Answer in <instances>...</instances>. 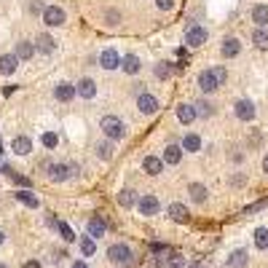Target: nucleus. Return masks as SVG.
<instances>
[{"label":"nucleus","mask_w":268,"mask_h":268,"mask_svg":"<svg viewBox=\"0 0 268 268\" xmlns=\"http://www.w3.org/2000/svg\"><path fill=\"white\" fill-rule=\"evenodd\" d=\"M57 231L62 233V239H65V241H75V233H73V228H70L67 223H62V220H57Z\"/></svg>","instance_id":"nucleus-35"},{"label":"nucleus","mask_w":268,"mask_h":268,"mask_svg":"<svg viewBox=\"0 0 268 268\" xmlns=\"http://www.w3.org/2000/svg\"><path fill=\"white\" fill-rule=\"evenodd\" d=\"M151 252H153V255H159V257H167L172 249L167 247V244H151Z\"/></svg>","instance_id":"nucleus-38"},{"label":"nucleus","mask_w":268,"mask_h":268,"mask_svg":"<svg viewBox=\"0 0 268 268\" xmlns=\"http://www.w3.org/2000/svg\"><path fill=\"white\" fill-rule=\"evenodd\" d=\"M81 252H83L86 257H91L94 252H97V244H94L91 236H81Z\"/></svg>","instance_id":"nucleus-33"},{"label":"nucleus","mask_w":268,"mask_h":268,"mask_svg":"<svg viewBox=\"0 0 268 268\" xmlns=\"http://www.w3.org/2000/svg\"><path fill=\"white\" fill-rule=\"evenodd\" d=\"M17 67H19V57H17V54H3V57H0V73H3V75H14V73H17Z\"/></svg>","instance_id":"nucleus-13"},{"label":"nucleus","mask_w":268,"mask_h":268,"mask_svg":"<svg viewBox=\"0 0 268 268\" xmlns=\"http://www.w3.org/2000/svg\"><path fill=\"white\" fill-rule=\"evenodd\" d=\"M14 196H17V201H22L25 207H30V209H38V196H33V193L27 191V188H25V191H17Z\"/></svg>","instance_id":"nucleus-28"},{"label":"nucleus","mask_w":268,"mask_h":268,"mask_svg":"<svg viewBox=\"0 0 268 268\" xmlns=\"http://www.w3.org/2000/svg\"><path fill=\"white\" fill-rule=\"evenodd\" d=\"M233 113L239 121H252L255 118V105H252V99H239L233 105Z\"/></svg>","instance_id":"nucleus-8"},{"label":"nucleus","mask_w":268,"mask_h":268,"mask_svg":"<svg viewBox=\"0 0 268 268\" xmlns=\"http://www.w3.org/2000/svg\"><path fill=\"white\" fill-rule=\"evenodd\" d=\"M54 49H57V41L49 35V33H43V35H38V51H43V54H51Z\"/></svg>","instance_id":"nucleus-27"},{"label":"nucleus","mask_w":268,"mask_h":268,"mask_svg":"<svg viewBox=\"0 0 268 268\" xmlns=\"http://www.w3.org/2000/svg\"><path fill=\"white\" fill-rule=\"evenodd\" d=\"M220 51H223V57L225 59H233V57H239V51H241V43H239V38H225L223 46H220Z\"/></svg>","instance_id":"nucleus-14"},{"label":"nucleus","mask_w":268,"mask_h":268,"mask_svg":"<svg viewBox=\"0 0 268 268\" xmlns=\"http://www.w3.org/2000/svg\"><path fill=\"white\" fill-rule=\"evenodd\" d=\"M263 172H265V175H268V153L263 156Z\"/></svg>","instance_id":"nucleus-48"},{"label":"nucleus","mask_w":268,"mask_h":268,"mask_svg":"<svg viewBox=\"0 0 268 268\" xmlns=\"http://www.w3.org/2000/svg\"><path fill=\"white\" fill-rule=\"evenodd\" d=\"M143 169L148 172V175H161L164 172V159H156V156H145V161H143Z\"/></svg>","instance_id":"nucleus-16"},{"label":"nucleus","mask_w":268,"mask_h":268,"mask_svg":"<svg viewBox=\"0 0 268 268\" xmlns=\"http://www.w3.org/2000/svg\"><path fill=\"white\" fill-rule=\"evenodd\" d=\"M167 215L175 220V223H188V217H191V215H188V207H185V204H180V201L169 204V207H167Z\"/></svg>","instance_id":"nucleus-12"},{"label":"nucleus","mask_w":268,"mask_h":268,"mask_svg":"<svg viewBox=\"0 0 268 268\" xmlns=\"http://www.w3.org/2000/svg\"><path fill=\"white\" fill-rule=\"evenodd\" d=\"M118 19H121L118 11H107V25H118Z\"/></svg>","instance_id":"nucleus-43"},{"label":"nucleus","mask_w":268,"mask_h":268,"mask_svg":"<svg viewBox=\"0 0 268 268\" xmlns=\"http://www.w3.org/2000/svg\"><path fill=\"white\" fill-rule=\"evenodd\" d=\"M172 73H175V67L169 65V62H159V65H156V78H172Z\"/></svg>","instance_id":"nucleus-34"},{"label":"nucleus","mask_w":268,"mask_h":268,"mask_svg":"<svg viewBox=\"0 0 268 268\" xmlns=\"http://www.w3.org/2000/svg\"><path fill=\"white\" fill-rule=\"evenodd\" d=\"M11 148L17 156H27L30 151H33V143H30V137H25V134H19V137L11 140Z\"/></svg>","instance_id":"nucleus-15"},{"label":"nucleus","mask_w":268,"mask_h":268,"mask_svg":"<svg viewBox=\"0 0 268 268\" xmlns=\"http://www.w3.org/2000/svg\"><path fill=\"white\" fill-rule=\"evenodd\" d=\"M207 38H209V33H207L204 27L191 25V27H188V33H185V43L191 46V49H199V46L207 43Z\"/></svg>","instance_id":"nucleus-2"},{"label":"nucleus","mask_w":268,"mask_h":268,"mask_svg":"<svg viewBox=\"0 0 268 268\" xmlns=\"http://www.w3.org/2000/svg\"><path fill=\"white\" fill-rule=\"evenodd\" d=\"M75 91H78V94H81V97H83V99H91V97H94V94H97V83H94V81H91V78H83V81H81V83H78V86H75Z\"/></svg>","instance_id":"nucleus-20"},{"label":"nucleus","mask_w":268,"mask_h":268,"mask_svg":"<svg viewBox=\"0 0 268 268\" xmlns=\"http://www.w3.org/2000/svg\"><path fill=\"white\" fill-rule=\"evenodd\" d=\"M252 43H255V49H260V51H268V30L257 27L255 33H252Z\"/></svg>","instance_id":"nucleus-24"},{"label":"nucleus","mask_w":268,"mask_h":268,"mask_svg":"<svg viewBox=\"0 0 268 268\" xmlns=\"http://www.w3.org/2000/svg\"><path fill=\"white\" fill-rule=\"evenodd\" d=\"M188 268H209L207 263H204V260H196V263H191V265H188Z\"/></svg>","instance_id":"nucleus-46"},{"label":"nucleus","mask_w":268,"mask_h":268,"mask_svg":"<svg viewBox=\"0 0 268 268\" xmlns=\"http://www.w3.org/2000/svg\"><path fill=\"white\" fill-rule=\"evenodd\" d=\"M247 263H249V252L247 249H233L231 255H228V260H225L228 268H244Z\"/></svg>","instance_id":"nucleus-10"},{"label":"nucleus","mask_w":268,"mask_h":268,"mask_svg":"<svg viewBox=\"0 0 268 268\" xmlns=\"http://www.w3.org/2000/svg\"><path fill=\"white\" fill-rule=\"evenodd\" d=\"M99 65L105 67V70H115V67H121V57H118V51L105 49V51L99 54Z\"/></svg>","instance_id":"nucleus-11"},{"label":"nucleus","mask_w":268,"mask_h":268,"mask_svg":"<svg viewBox=\"0 0 268 268\" xmlns=\"http://www.w3.org/2000/svg\"><path fill=\"white\" fill-rule=\"evenodd\" d=\"M215 70V75H217V81H220V86H223L225 81H228V70L223 67V65H217V67H212Z\"/></svg>","instance_id":"nucleus-40"},{"label":"nucleus","mask_w":268,"mask_h":268,"mask_svg":"<svg viewBox=\"0 0 268 268\" xmlns=\"http://www.w3.org/2000/svg\"><path fill=\"white\" fill-rule=\"evenodd\" d=\"M30 11H35V14H38V11H46V6L41 3V0H38V3H33V6H30Z\"/></svg>","instance_id":"nucleus-44"},{"label":"nucleus","mask_w":268,"mask_h":268,"mask_svg":"<svg viewBox=\"0 0 268 268\" xmlns=\"http://www.w3.org/2000/svg\"><path fill=\"white\" fill-rule=\"evenodd\" d=\"M137 107H140V113H145V115H153L156 110H159V99L153 97V94H148V91H143L137 97Z\"/></svg>","instance_id":"nucleus-7"},{"label":"nucleus","mask_w":268,"mask_h":268,"mask_svg":"<svg viewBox=\"0 0 268 268\" xmlns=\"http://www.w3.org/2000/svg\"><path fill=\"white\" fill-rule=\"evenodd\" d=\"M121 67H123V73H129V75H134V73H140V57H134V54H126V57L121 59Z\"/></svg>","instance_id":"nucleus-23"},{"label":"nucleus","mask_w":268,"mask_h":268,"mask_svg":"<svg viewBox=\"0 0 268 268\" xmlns=\"http://www.w3.org/2000/svg\"><path fill=\"white\" fill-rule=\"evenodd\" d=\"M199 89L204 94H212V91H217L220 89V81H217V75H215V70H201L199 73Z\"/></svg>","instance_id":"nucleus-4"},{"label":"nucleus","mask_w":268,"mask_h":268,"mask_svg":"<svg viewBox=\"0 0 268 268\" xmlns=\"http://www.w3.org/2000/svg\"><path fill=\"white\" fill-rule=\"evenodd\" d=\"M3 241H6V233H3V231H0V244H3Z\"/></svg>","instance_id":"nucleus-49"},{"label":"nucleus","mask_w":268,"mask_h":268,"mask_svg":"<svg viewBox=\"0 0 268 268\" xmlns=\"http://www.w3.org/2000/svg\"><path fill=\"white\" fill-rule=\"evenodd\" d=\"M99 129H102V134L110 140V143H118V140H123V121L121 118H115V115H105L99 121Z\"/></svg>","instance_id":"nucleus-1"},{"label":"nucleus","mask_w":268,"mask_h":268,"mask_svg":"<svg viewBox=\"0 0 268 268\" xmlns=\"http://www.w3.org/2000/svg\"><path fill=\"white\" fill-rule=\"evenodd\" d=\"M137 209L143 212L145 217H153V215H159L161 204H159V199H156V196L145 193V196H140V199H137Z\"/></svg>","instance_id":"nucleus-3"},{"label":"nucleus","mask_w":268,"mask_h":268,"mask_svg":"<svg viewBox=\"0 0 268 268\" xmlns=\"http://www.w3.org/2000/svg\"><path fill=\"white\" fill-rule=\"evenodd\" d=\"M46 169H49V180H51V183H62V180L70 177V167H67V164H46Z\"/></svg>","instance_id":"nucleus-9"},{"label":"nucleus","mask_w":268,"mask_h":268,"mask_svg":"<svg viewBox=\"0 0 268 268\" xmlns=\"http://www.w3.org/2000/svg\"><path fill=\"white\" fill-rule=\"evenodd\" d=\"M105 231H107V223L102 217H91L89 220V236H91V239H102Z\"/></svg>","instance_id":"nucleus-19"},{"label":"nucleus","mask_w":268,"mask_h":268,"mask_svg":"<svg viewBox=\"0 0 268 268\" xmlns=\"http://www.w3.org/2000/svg\"><path fill=\"white\" fill-rule=\"evenodd\" d=\"M75 94H78V91H75L73 83H59L57 89H54V97H57L59 102H70V99L75 97Z\"/></svg>","instance_id":"nucleus-18"},{"label":"nucleus","mask_w":268,"mask_h":268,"mask_svg":"<svg viewBox=\"0 0 268 268\" xmlns=\"http://www.w3.org/2000/svg\"><path fill=\"white\" fill-rule=\"evenodd\" d=\"M177 118H180V123H193L199 115H196L193 105H177Z\"/></svg>","instance_id":"nucleus-22"},{"label":"nucleus","mask_w":268,"mask_h":268,"mask_svg":"<svg viewBox=\"0 0 268 268\" xmlns=\"http://www.w3.org/2000/svg\"><path fill=\"white\" fill-rule=\"evenodd\" d=\"M73 268H89V265H86L83 260H75V263H73Z\"/></svg>","instance_id":"nucleus-47"},{"label":"nucleus","mask_w":268,"mask_h":268,"mask_svg":"<svg viewBox=\"0 0 268 268\" xmlns=\"http://www.w3.org/2000/svg\"><path fill=\"white\" fill-rule=\"evenodd\" d=\"M252 236H255V247H257L260 252L268 249V228L260 225V228H255V233H252Z\"/></svg>","instance_id":"nucleus-29"},{"label":"nucleus","mask_w":268,"mask_h":268,"mask_svg":"<svg viewBox=\"0 0 268 268\" xmlns=\"http://www.w3.org/2000/svg\"><path fill=\"white\" fill-rule=\"evenodd\" d=\"M25 268H43V265L38 263V260H27V263H25Z\"/></svg>","instance_id":"nucleus-45"},{"label":"nucleus","mask_w":268,"mask_h":268,"mask_svg":"<svg viewBox=\"0 0 268 268\" xmlns=\"http://www.w3.org/2000/svg\"><path fill=\"white\" fill-rule=\"evenodd\" d=\"M156 6H159L161 11H169L172 6H175V0H156Z\"/></svg>","instance_id":"nucleus-41"},{"label":"nucleus","mask_w":268,"mask_h":268,"mask_svg":"<svg viewBox=\"0 0 268 268\" xmlns=\"http://www.w3.org/2000/svg\"><path fill=\"white\" fill-rule=\"evenodd\" d=\"M180 159H183V148L169 145L167 151H164V164H169V167H175V164H180Z\"/></svg>","instance_id":"nucleus-25"},{"label":"nucleus","mask_w":268,"mask_h":268,"mask_svg":"<svg viewBox=\"0 0 268 268\" xmlns=\"http://www.w3.org/2000/svg\"><path fill=\"white\" fill-rule=\"evenodd\" d=\"M193 107H196V115H201V118L215 115V105H212V102H207V99H199Z\"/></svg>","instance_id":"nucleus-30"},{"label":"nucleus","mask_w":268,"mask_h":268,"mask_svg":"<svg viewBox=\"0 0 268 268\" xmlns=\"http://www.w3.org/2000/svg\"><path fill=\"white\" fill-rule=\"evenodd\" d=\"M65 11L59 9V6H46V11H43V22L49 27H59V25H65Z\"/></svg>","instance_id":"nucleus-5"},{"label":"nucleus","mask_w":268,"mask_h":268,"mask_svg":"<svg viewBox=\"0 0 268 268\" xmlns=\"http://www.w3.org/2000/svg\"><path fill=\"white\" fill-rule=\"evenodd\" d=\"M252 22H255L257 27H265L268 25V6L265 3L252 6Z\"/></svg>","instance_id":"nucleus-17"},{"label":"nucleus","mask_w":268,"mask_h":268,"mask_svg":"<svg viewBox=\"0 0 268 268\" xmlns=\"http://www.w3.org/2000/svg\"><path fill=\"white\" fill-rule=\"evenodd\" d=\"M265 207V201H257V204H252V207L244 209V215H252V212H257V209H263Z\"/></svg>","instance_id":"nucleus-42"},{"label":"nucleus","mask_w":268,"mask_h":268,"mask_svg":"<svg viewBox=\"0 0 268 268\" xmlns=\"http://www.w3.org/2000/svg\"><path fill=\"white\" fill-rule=\"evenodd\" d=\"M33 54H35V46L33 43H27V41L17 43V57L19 59H33Z\"/></svg>","instance_id":"nucleus-32"},{"label":"nucleus","mask_w":268,"mask_h":268,"mask_svg":"<svg viewBox=\"0 0 268 268\" xmlns=\"http://www.w3.org/2000/svg\"><path fill=\"white\" fill-rule=\"evenodd\" d=\"M167 268H185V257L183 255H169Z\"/></svg>","instance_id":"nucleus-39"},{"label":"nucleus","mask_w":268,"mask_h":268,"mask_svg":"<svg viewBox=\"0 0 268 268\" xmlns=\"http://www.w3.org/2000/svg\"><path fill=\"white\" fill-rule=\"evenodd\" d=\"M183 151H188V153L201 151V137H199V134H185V137H183Z\"/></svg>","instance_id":"nucleus-26"},{"label":"nucleus","mask_w":268,"mask_h":268,"mask_svg":"<svg viewBox=\"0 0 268 268\" xmlns=\"http://www.w3.org/2000/svg\"><path fill=\"white\" fill-rule=\"evenodd\" d=\"M188 193H191V201H196V204H204V201H207V188H204L201 183H191V185H188Z\"/></svg>","instance_id":"nucleus-21"},{"label":"nucleus","mask_w":268,"mask_h":268,"mask_svg":"<svg viewBox=\"0 0 268 268\" xmlns=\"http://www.w3.org/2000/svg\"><path fill=\"white\" fill-rule=\"evenodd\" d=\"M107 257L113 260V263H131V249L126 247V244H113V247L107 249Z\"/></svg>","instance_id":"nucleus-6"},{"label":"nucleus","mask_w":268,"mask_h":268,"mask_svg":"<svg viewBox=\"0 0 268 268\" xmlns=\"http://www.w3.org/2000/svg\"><path fill=\"white\" fill-rule=\"evenodd\" d=\"M97 156H99L102 161H110V159H113V143H102L97 148Z\"/></svg>","instance_id":"nucleus-36"},{"label":"nucleus","mask_w":268,"mask_h":268,"mask_svg":"<svg viewBox=\"0 0 268 268\" xmlns=\"http://www.w3.org/2000/svg\"><path fill=\"white\" fill-rule=\"evenodd\" d=\"M0 268H9V265H6V263H0Z\"/></svg>","instance_id":"nucleus-50"},{"label":"nucleus","mask_w":268,"mask_h":268,"mask_svg":"<svg viewBox=\"0 0 268 268\" xmlns=\"http://www.w3.org/2000/svg\"><path fill=\"white\" fill-rule=\"evenodd\" d=\"M43 145H46V148H57V145H59V137H57L54 131H46V134H43Z\"/></svg>","instance_id":"nucleus-37"},{"label":"nucleus","mask_w":268,"mask_h":268,"mask_svg":"<svg viewBox=\"0 0 268 268\" xmlns=\"http://www.w3.org/2000/svg\"><path fill=\"white\" fill-rule=\"evenodd\" d=\"M118 204H121L123 209H129V207L137 204V196H134V191H129V188H123V191L118 193Z\"/></svg>","instance_id":"nucleus-31"}]
</instances>
